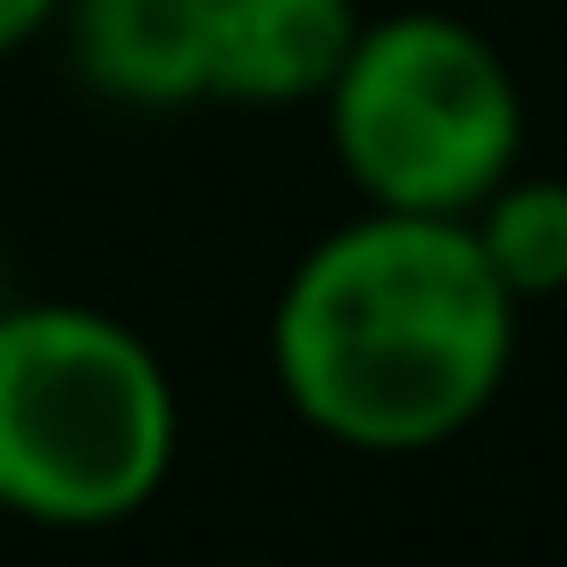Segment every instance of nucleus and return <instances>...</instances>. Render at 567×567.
I'll use <instances>...</instances> for the list:
<instances>
[{
    "instance_id": "nucleus-1",
    "label": "nucleus",
    "mask_w": 567,
    "mask_h": 567,
    "mask_svg": "<svg viewBox=\"0 0 567 567\" xmlns=\"http://www.w3.org/2000/svg\"><path fill=\"white\" fill-rule=\"evenodd\" d=\"M526 309L484 267L467 217L368 209L292 259L267 309V375L334 451L417 460L501 401Z\"/></svg>"
},
{
    "instance_id": "nucleus-2",
    "label": "nucleus",
    "mask_w": 567,
    "mask_h": 567,
    "mask_svg": "<svg viewBox=\"0 0 567 567\" xmlns=\"http://www.w3.org/2000/svg\"><path fill=\"white\" fill-rule=\"evenodd\" d=\"M176 375L92 301L0 309V509L51 534L142 517L176 476Z\"/></svg>"
},
{
    "instance_id": "nucleus-3",
    "label": "nucleus",
    "mask_w": 567,
    "mask_h": 567,
    "mask_svg": "<svg viewBox=\"0 0 567 567\" xmlns=\"http://www.w3.org/2000/svg\"><path fill=\"white\" fill-rule=\"evenodd\" d=\"M326 142L368 209L467 217L526 159V92L484 25L451 9L368 18L326 84Z\"/></svg>"
},
{
    "instance_id": "nucleus-4",
    "label": "nucleus",
    "mask_w": 567,
    "mask_h": 567,
    "mask_svg": "<svg viewBox=\"0 0 567 567\" xmlns=\"http://www.w3.org/2000/svg\"><path fill=\"white\" fill-rule=\"evenodd\" d=\"M209 25L217 0H59V34L84 92L142 117L209 101Z\"/></svg>"
},
{
    "instance_id": "nucleus-5",
    "label": "nucleus",
    "mask_w": 567,
    "mask_h": 567,
    "mask_svg": "<svg viewBox=\"0 0 567 567\" xmlns=\"http://www.w3.org/2000/svg\"><path fill=\"white\" fill-rule=\"evenodd\" d=\"M368 9L359 0H217L209 101L226 109H318L342 75Z\"/></svg>"
},
{
    "instance_id": "nucleus-6",
    "label": "nucleus",
    "mask_w": 567,
    "mask_h": 567,
    "mask_svg": "<svg viewBox=\"0 0 567 567\" xmlns=\"http://www.w3.org/2000/svg\"><path fill=\"white\" fill-rule=\"evenodd\" d=\"M467 234H476L484 267L501 276V292H509L517 309L567 292V176H543V167L517 159L509 176L467 209Z\"/></svg>"
},
{
    "instance_id": "nucleus-7",
    "label": "nucleus",
    "mask_w": 567,
    "mask_h": 567,
    "mask_svg": "<svg viewBox=\"0 0 567 567\" xmlns=\"http://www.w3.org/2000/svg\"><path fill=\"white\" fill-rule=\"evenodd\" d=\"M51 25H59V0H0V59L34 51Z\"/></svg>"
},
{
    "instance_id": "nucleus-8",
    "label": "nucleus",
    "mask_w": 567,
    "mask_h": 567,
    "mask_svg": "<svg viewBox=\"0 0 567 567\" xmlns=\"http://www.w3.org/2000/svg\"><path fill=\"white\" fill-rule=\"evenodd\" d=\"M0 309H9V267H0Z\"/></svg>"
}]
</instances>
